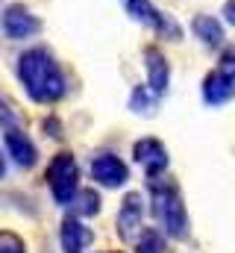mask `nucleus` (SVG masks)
Here are the masks:
<instances>
[{
    "mask_svg": "<svg viewBox=\"0 0 235 253\" xmlns=\"http://www.w3.org/2000/svg\"><path fill=\"white\" fill-rule=\"evenodd\" d=\"M18 80L33 103L53 106L68 94V80L47 47H30L18 56Z\"/></svg>",
    "mask_w": 235,
    "mask_h": 253,
    "instance_id": "obj_1",
    "label": "nucleus"
},
{
    "mask_svg": "<svg viewBox=\"0 0 235 253\" xmlns=\"http://www.w3.org/2000/svg\"><path fill=\"white\" fill-rule=\"evenodd\" d=\"M150 209L159 227L165 230V236H171L176 242L188 236V212H185L182 191L176 183L150 177Z\"/></svg>",
    "mask_w": 235,
    "mask_h": 253,
    "instance_id": "obj_2",
    "label": "nucleus"
},
{
    "mask_svg": "<svg viewBox=\"0 0 235 253\" xmlns=\"http://www.w3.org/2000/svg\"><path fill=\"white\" fill-rule=\"evenodd\" d=\"M47 186L59 206H68L79 189V165L74 153H56L47 165Z\"/></svg>",
    "mask_w": 235,
    "mask_h": 253,
    "instance_id": "obj_3",
    "label": "nucleus"
},
{
    "mask_svg": "<svg viewBox=\"0 0 235 253\" xmlns=\"http://www.w3.org/2000/svg\"><path fill=\"white\" fill-rule=\"evenodd\" d=\"M126 12H129L132 21L150 27L156 36H165V39H171V42H179V39H182V27L174 21V15L156 9L150 0H126Z\"/></svg>",
    "mask_w": 235,
    "mask_h": 253,
    "instance_id": "obj_4",
    "label": "nucleus"
},
{
    "mask_svg": "<svg viewBox=\"0 0 235 253\" xmlns=\"http://www.w3.org/2000/svg\"><path fill=\"white\" fill-rule=\"evenodd\" d=\"M0 33L9 42H27V39L41 33V21L24 3H9L0 15Z\"/></svg>",
    "mask_w": 235,
    "mask_h": 253,
    "instance_id": "obj_5",
    "label": "nucleus"
},
{
    "mask_svg": "<svg viewBox=\"0 0 235 253\" xmlns=\"http://www.w3.org/2000/svg\"><path fill=\"white\" fill-rule=\"evenodd\" d=\"M91 180L97 186H103V189H120L129 180V168H126V162L120 156L103 150V153L91 156Z\"/></svg>",
    "mask_w": 235,
    "mask_h": 253,
    "instance_id": "obj_6",
    "label": "nucleus"
},
{
    "mask_svg": "<svg viewBox=\"0 0 235 253\" xmlns=\"http://www.w3.org/2000/svg\"><path fill=\"white\" fill-rule=\"evenodd\" d=\"M141 221H144V197L141 191H129L118 209L115 218V230L123 242H132L138 233H141Z\"/></svg>",
    "mask_w": 235,
    "mask_h": 253,
    "instance_id": "obj_7",
    "label": "nucleus"
},
{
    "mask_svg": "<svg viewBox=\"0 0 235 253\" xmlns=\"http://www.w3.org/2000/svg\"><path fill=\"white\" fill-rule=\"evenodd\" d=\"M132 159L144 168L147 177L165 174V168H168V162H171L168 147H165L159 138H138V141L132 144Z\"/></svg>",
    "mask_w": 235,
    "mask_h": 253,
    "instance_id": "obj_8",
    "label": "nucleus"
},
{
    "mask_svg": "<svg viewBox=\"0 0 235 253\" xmlns=\"http://www.w3.org/2000/svg\"><path fill=\"white\" fill-rule=\"evenodd\" d=\"M3 141H6V153L12 156V162L18 168H33L39 162V147L18 124L3 126Z\"/></svg>",
    "mask_w": 235,
    "mask_h": 253,
    "instance_id": "obj_9",
    "label": "nucleus"
},
{
    "mask_svg": "<svg viewBox=\"0 0 235 253\" xmlns=\"http://www.w3.org/2000/svg\"><path fill=\"white\" fill-rule=\"evenodd\" d=\"M144 68H147V88L156 97H165L168 85H171V62L159 47H144Z\"/></svg>",
    "mask_w": 235,
    "mask_h": 253,
    "instance_id": "obj_10",
    "label": "nucleus"
},
{
    "mask_svg": "<svg viewBox=\"0 0 235 253\" xmlns=\"http://www.w3.org/2000/svg\"><path fill=\"white\" fill-rule=\"evenodd\" d=\"M235 97V77L224 68H215L203 77V103L206 106H224Z\"/></svg>",
    "mask_w": 235,
    "mask_h": 253,
    "instance_id": "obj_11",
    "label": "nucleus"
},
{
    "mask_svg": "<svg viewBox=\"0 0 235 253\" xmlns=\"http://www.w3.org/2000/svg\"><path fill=\"white\" fill-rule=\"evenodd\" d=\"M91 242H94L91 227H85L77 215H68V218L62 221V230H59V245H62V253H85Z\"/></svg>",
    "mask_w": 235,
    "mask_h": 253,
    "instance_id": "obj_12",
    "label": "nucleus"
},
{
    "mask_svg": "<svg viewBox=\"0 0 235 253\" xmlns=\"http://www.w3.org/2000/svg\"><path fill=\"white\" fill-rule=\"evenodd\" d=\"M191 33H194V39H200V44H206V47H221V44H224V24H221L215 15H194Z\"/></svg>",
    "mask_w": 235,
    "mask_h": 253,
    "instance_id": "obj_13",
    "label": "nucleus"
},
{
    "mask_svg": "<svg viewBox=\"0 0 235 253\" xmlns=\"http://www.w3.org/2000/svg\"><path fill=\"white\" fill-rule=\"evenodd\" d=\"M68 206H71V212H74L77 218H91V215L100 212V194L94 189H77L74 200H71Z\"/></svg>",
    "mask_w": 235,
    "mask_h": 253,
    "instance_id": "obj_14",
    "label": "nucleus"
},
{
    "mask_svg": "<svg viewBox=\"0 0 235 253\" xmlns=\"http://www.w3.org/2000/svg\"><path fill=\"white\" fill-rule=\"evenodd\" d=\"M156 103H159V97H156L147 85H135V88H132V94H129V109H132L135 115L150 118V115L156 112Z\"/></svg>",
    "mask_w": 235,
    "mask_h": 253,
    "instance_id": "obj_15",
    "label": "nucleus"
},
{
    "mask_svg": "<svg viewBox=\"0 0 235 253\" xmlns=\"http://www.w3.org/2000/svg\"><path fill=\"white\" fill-rule=\"evenodd\" d=\"M138 245H135V253H168L165 248V236L159 230H141L138 233Z\"/></svg>",
    "mask_w": 235,
    "mask_h": 253,
    "instance_id": "obj_16",
    "label": "nucleus"
},
{
    "mask_svg": "<svg viewBox=\"0 0 235 253\" xmlns=\"http://www.w3.org/2000/svg\"><path fill=\"white\" fill-rule=\"evenodd\" d=\"M0 253H27V242L12 230H0Z\"/></svg>",
    "mask_w": 235,
    "mask_h": 253,
    "instance_id": "obj_17",
    "label": "nucleus"
},
{
    "mask_svg": "<svg viewBox=\"0 0 235 253\" xmlns=\"http://www.w3.org/2000/svg\"><path fill=\"white\" fill-rule=\"evenodd\" d=\"M218 68H224L227 74H233L235 77V47H227V50H224V56H221Z\"/></svg>",
    "mask_w": 235,
    "mask_h": 253,
    "instance_id": "obj_18",
    "label": "nucleus"
},
{
    "mask_svg": "<svg viewBox=\"0 0 235 253\" xmlns=\"http://www.w3.org/2000/svg\"><path fill=\"white\" fill-rule=\"evenodd\" d=\"M44 129H50V138H62V126H59L56 118H47L44 121Z\"/></svg>",
    "mask_w": 235,
    "mask_h": 253,
    "instance_id": "obj_19",
    "label": "nucleus"
},
{
    "mask_svg": "<svg viewBox=\"0 0 235 253\" xmlns=\"http://www.w3.org/2000/svg\"><path fill=\"white\" fill-rule=\"evenodd\" d=\"M224 18H227V24L235 27V0H227L224 3Z\"/></svg>",
    "mask_w": 235,
    "mask_h": 253,
    "instance_id": "obj_20",
    "label": "nucleus"
},
{
    "mask_svg": "<svg viewBox=\"0 0 235 253\" xmlns=\"http://www.w3.org/2000/svg\"><path fill=\"white\" fill-rule=\"evenodd\" d=\"M3 174H6V156H3V150H0V180H3Z\"/></svg>",
    "mask_w": 235,
    "mask_h": 253,
    "instance_id": "obj_21",
    "label": "nucleus"
}]
</instances>
